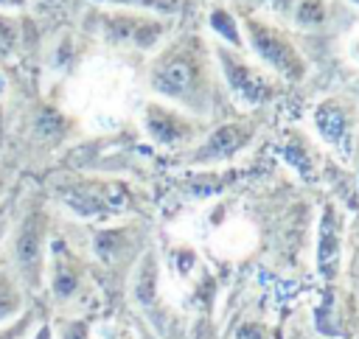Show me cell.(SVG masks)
Returning a JSON list of instances; mask_svg holds the SVG:
<instances>
[{"mask_svg": "<svg viewBox=\"0 0 359 339\" xmlns=\"http://www.w3.org/2000/svg\"><path fill=\"white\" fill-rule=\"evenodd\" d=\"M149 81L154 92H160L168 101H177L180 106L208 109L213 98V78L205 45L196 36L177 39L157 56Z\"/></svg>", "mask_w": 359, "mask_h": 339, "instance_id": "cell-1", "label": "cell"}, {"mask_svg": "<svg viewBox=\"0 0 359 339\" xmlns=\"http://www.w3.org/2000/svg\"><path fill=\"white\" fill-rule=\"evenodd\" d=\"M8 263L28 291H39L45 283V258L50 241V210L42 196L31 193L17 199L11 230H8Z\"/></svg>", "mask_w": 359, "mask_h": 339, "instance_id": "cell-2", "label": "cell"}, {"mask_svg": "<svg viewBox=\"0 0 359 339\" xmlns=\"http://www.w3.org/2000/svg\"><path fill=\"white\" fill-rule=\"evenodd\" d=\"M98 34L109 45L149 50L165 34V22L143 11L115 8V11H98Z\"/></svg>", "mask_w": 359, "mask_h": 339, "instance_id": "cell-3", "label": "cell"}, {"mask_svg": "<svg viewBox=\"0 0 359 339\" xmlns=\"http://www.w3.org/2000/svg\"><path fill=\"white\" fill-rule=\"evenodd\" d=\"M45 283H48L56 305H67V303L79 300L81 286H84V258L70 247L67 238L53 235L48 241Z\"/></svg>", "mask_w": 359, "mask_h": 339, "instance_id": "cell-4", "label": "cell"}, {"mask_svg": "<svg viewBox=\"0 0 359 339\" xmlns=\"http://www.w3.org/2000/svg\"><path fill=\"white\" fill-rule=\"evenodd\" d=\"M244 28H247V36H250V45L255 48V53L266 64H272L280 76H286L289 81H300L306 76L303 56L297 53V48L280 31H275L266 22H261L258 17H247L244 20Z\"/></svg>", "mask_w": 359, "mask_h": 339, "instance_id": "cell-5", "label": "cell"}, {"mask_svg": "<svg viewBox=\"0 0 359 339\" xmlns=\"http://www.w3.org/2000/svg\"><path fill=\"white\" fill-rule=\"evenodd\" d=\"M219 59H222V67H224V76L233 87V92L247 101V104H264L275 95V84L266 73H261L258 67H252L250 62H244L238 53H227V50H219Z\"/></svg>", "mask_w": 359, "mask_h": 339, "instance_id": "cell-6", "label": "cell"}, {"mask_svg": "<svg viewBox=\"0 0 359 339\" xmlns=\"http://www.w3.org/2000/svg\"><path fill=\"white\" fill-rule=\"evenodd\" d=\"M143 126L151 134V140L160 143V146H177V143H185L194 134V123L182 112H177L165 104H157V101H151L146 106Z\"/></svg>", "mask_w": 359, "mask_h": 339, "instance_id": "cell-7", "label": "cell"}, {"mask_svg": "<svg viewBox=\"0 0 359 339\" xmlns=\"http://www.w3.org/2000/svg\"><path fill=\"white\" fill-rule=\"evenodd\" d=\"M28 308V289L17 277L8 258H0V325L17 319Z\"/></svg>", "mask_w": 359, "mask_h": 339, "instance_id": "cell-8", "label": "cell"}, {"mask_svg": "<svg viewBox=\"0 0 359 339\" xmlns=\"http://www.w3.org/2000/svg\"><path fill=\"white\" fill-rule=\"evenodd\" d=\"M250 134H252V129H247L244 123H224L208 137V143L199 151V160H224V157L236 154L250 140Z\"/></svg>", "mask_w": 359, "mask_h": 339, "instance_id": "cell-9", "label": "cell"}, {"mask_svg": "<svg viewBox=\"0 0 359 339\" xmlns=\"http://www.w3.org/2000/svg\"><path fill=\"white\" fill-rule=\"evenodd\" d=\"M154 294H157V263L151 255H146L135 277V297L149 308L154 303Z\"/></svg>", "mask_w": 359, "mask_h": 339, "instance_id": "cell-10", "label": "cell"}, {"mask_svg": "<svg viewBox=\"0 0 359 339\" xmlns=\"http://www.w3.org/2000/svg\"><path fill=\"white\" fill-rule=\"evenodd\" d=\"M317 123H320V132L331 140V143H342L345 140V132H348V120L342 115V109L337 104H325L317 115Z\"/></svg>", "mask_w": 359, "mask_h": 339, "instance_id": "cell-11", "label": "cell"}, {"mask_svg": "<svg viewBox=\"0 0 359 339\" xmlns=\"http://www.w3.org/2000/svg\"><path fill=\"white\" fill-rule=\"evenodd\" d=\"M101 6H115V8H132V11H151V14H174L182 8L185 0H93Z\"/></svg>", "mask_w": 359, "mask_h": 339, "instance_id": "cell-12", "label": "cell"}, {"mask_svg": "<svg viewBox=\"0 0 359 339\" xmlns=\"http://www.w3.org/2000/svg\"><path fill=\"white\" fill-rule=\"evenodd\" d=\"M337 224H334V216H331V210L325 213V219H323V227H320V263L323 266H328V263H334V258H337V252H339V238H337Z\"/></svg>", "mask_w": 359, "mask_h": 339, "instance_id": "cell-13", "label": "cell"}, {"mask_svg": "<svg viewBox=\"0 0 359 339\" xmlns=\"http://www.w3.org/2000/svg\"><path fill=\"white\" fill-rule=\"evenodd\" d=\"M34 325H36V314H34V308H25L17 319L0 325V339H28Z\"/></svg>", "mask_w": 359, "mask_h": 339, "instance_id": "cell-14", "label": "cell"}, {"mask_svg": "<svg viewBox=\"0 0 359 339\" xmlns=\"http://www.w3.org/2000/svg\"><path fill=\"white\" fill-rule=\"evenodd\" d=\"M53 339H90V325L79 317H62L53 325Z\"/></svg>", "mask_w": 359, "mask_h": 339, "instance_id": "cell-15", "label": "cell"}, {"mask_svg": "<svg viewBox=\"0 0 359 339\" xmlns=\"http://www.w3.org/2000/svg\"><path fill=\"white\" fill-rule=\"evenodd\" d=\"M14 207H17V196L14 191H6L0 196V249L8 238V230H11V219H14Z\"/></svg>", "mask_w": 359, "mask_h": 339, "instance_id": "cell-16", "label": "cell"}, {"mask_svg": "<svg viewBox=\"0 0 359 339\" xmlns=\"http://www.w3.org/2000/svg\"><path fill=\"white\" fill-rule=\"evenodd\" d=\"M17 22L11 14L0 11V53H11L17 48Z\"/></svg>", "mask_w": 359, "mask_h": 339, "instance_id": "cell-17", "label": "cell"}, {"mask_svg": "<svg viewBox=\"0 0 359 339\" xmlns=\"http://www.w3.org/2000/svg\"><path fill=\"white\" fill-rule=\"evenodd\" d=\"M213 28L224 36V39H230L233 45H241V36H238V28L233 25V20L224 14V11H213Z\"/></svg>", "mask_w": 359, "mask_h": 339, "instance_id": "cell-18", "label": "cell"}, {"mask_svg": "<svg viewBox=\"0 0 359 339\" xmlns=\"http://www.w3.org/2000/svg\"><path fill=\"white\" fill-rule=\"evenodd\" d=\"M297 20L300 22H320L323 20V0H300L297 3Z\"/></svg>", "mask_w": 359, "mask_h": 339, "instance_id": "cell-19", "label": "cell"}, {"mask_svg": "<svg viewBox=\"0 0 359 339\" xmlns=\"http://www.w3.org/2000/svg\"><path fill=\"white\" fill-rule=\"evenodd\" d=\"M28 339H53V325H50L48 319L36 322V325H34V331L28 333Z\"/></svg>", "mask_w": 359, "mask_h": 339, "instance_id": "cell-20", "label": "cell"}, {"mask_svg": "<svg viewBox=\"0 0 359 339\" xmlns=\"http://www.w3.org/2000/svg\"><path fill=\"white\" fill-rule=\"evenodd\" d=\"M28 6H31V0H0V11H6V14L22 11V8H28Z\"/></svg>", "mask_w": 359, "mask_h": 339, "instance_id": "cell-21", "label": "cell"}, {"mask_svg": "<svg viewBox=\"0 0 359 339\" xmlns=\"http://www.w3.org/2000/svg\"><path fill=\"white\" fill-rule=\"evenodd\" d=\"M238 339H261V331H258L255 325H244V328L238 331Z\"/></svg>", "mask_w": 359, "mask_h": 339, "instance_id": "cell-22", "label": "cell"}, {"mask_svg": "<svg viewBox=\"0 0 359 339\" xmlns=\"http://www.w3.org/2000/svg\"><path fill=\"white\" fill-rule=\"evenodd\" d=\"M118 339H135V336H132V333H129V331H123V333H121V336H118Z\"/></svg>", "mask_w": 359, "mask_h": 339, "instance_id": "cell-23", "label": "cell"}, {"mask_svg": "<svg viewBox=\"0 0 359 339\" xmlns=\"http://www.w3.org/2000/svg\"><path fill=\"white\" fill-rule=\"evenodd\" d=\"M3 193H6V179L0 177V196H3Z\"/></svg>", "mask_w": 359, "mask_h": 339, "instance_id": "cell-24", "label": "cell"}, {"mask_svg": "<svg viewBox=\"0 0 359 339\" xmlns=\"http://www.w3.org/2000/svg\"><path fill=\"white\" fill-rule=\"evenodd\" d=\"M353 3H359V0H353Z\"/></svg>", "mask_w": 359, "mask_h": 339, "instance_id": "cell-25", "label": "cell"}]
</instances>
